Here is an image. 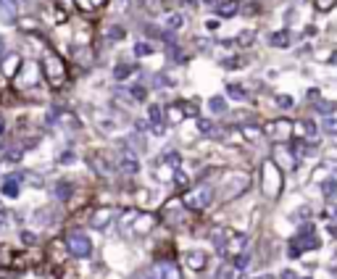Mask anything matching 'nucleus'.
I'll return each mask as SVG.
<instances>
[{"mask_svg":"<svg viewBox=\"0 0 337 279\" xmlns=\"http://www.w3.org/2000/svg\"><path fill=\"white\" fill-rule=\"evenodd\" d=\"M211 240H213V245H216L219 253L229 256V258L242 256V250H245V245H248L245 235H240V232H235V229H227V227H216L211 232Z\"/></svg>","mask_w":337,"mask_h":279,"instance_id":"1","label":"nucleus"},{"mask_svg":"<svg viewBox=\"0 0 337 279\" xmlns=\"http://www.w3.org/2000/svg\"><path fill=\"white\" fill-rule=\"evenodd\" d=\"M261 176H264V182H261L264 195L269 200H277L279 190H282V174H279V169L271 161H264V166H261Z\"/></svg>","mask_w":337,"mask_h":279,"instance_id":"2","label":"nucleus"},{"mask_svg":"<svg viewBox=\"0 0 337 279\" xmlns=\"http://www.w3.org/2000/svg\"><path fill=\"white\" fill-rule=\"evenodd\" d=\"M42 69H45V77H48V82L53 87H61L63 82H66V69H63L61 58L55 53H48L42 58Z\"/></svg>","mask_w":337,"mask_h":279,"instance_id":"3","label":"nucleus"},{"mask_svg":"<svg viewBox=\"0 0 337 279\" xmlns=\"http://www.w3.org/2000/svg\"><path fill=\"white\" fill-rule=\"evenodd\" d=\"M211 198H213V190L208 187V184H200V187H195V190L187 192L182 198V203L187 208H192V211H203L211 203Z\"/></svg>","mask_w":337,"mask_h":279,"instance_id":"4","label":"nucleus"},{"mask_svg":"<svg viewBox=\"0 0 337 279\" xmlns=\"http://www.w3.org/2000/svg\"><path fill=\"white\" fill-rule=\"evenodd\" d=\"M66 248H69V253L74 258H87L90 256V250H92V243H90V237L84 235V232H71L69 240H66Z\"/></svg>","mask_w":337,"mask_h":279,"instance_id":"5","label":"nucleus"},{"mask_svg":"<svg viewBox=\"0 0 337 279\" xmlns=\"http://www.w3.org/2000/svg\"><path fill=\"white\" fill-rule=\"evenodd\" d=\"M264 129V135L269 140H274V142L279 145L282 140L290 137V132H293V124H290V119H274V122H269L266 127H261Z\"/></svg>","mask_w":337,"mask_h":279,"instance_id":"6","label":"nucleus"},{"mask_svg":"<svg viewBox=\"0 0 337 279\" xmlns=\"http://www.w3.org/2000/svg\"><path fill=\"white\" fill-rule=\"evenodd\" d=\"M119 216V211L114 206H103V208H95L92 211V216H90V227L92 229H106L111 221H114Z\"/></svg>","mask_w":337,"mask_h":279,"instance_id":"7","label":"nucleus"},{"mask_svg":"<svg viewBox=\"0 0 337 279\" xmlns=\"http://www.w3.org/2000/svg\"><path fill=\"white\" fill-rule=\"evenodd\" d=\"M18 11H21V0H0V21H16Z\"/></svg>","mask_w":337,"mask_h":279,"instance_id":"8","label":"nucleus"},{"mask_svg":"<svg viewBox=\"0 0 337 279\" xmlns=\"http://www.w3.org/2000/svg\"><path fill=\"white\" fill-rule=\"evenodd\" d=\"M182 261H184V266H190L192 272H203L205 264H208V256L200 253V250H187L182 256Z\"/></svg>","mask_w":337,"mask_h":279,"instance_id":"9","label":"nucleus"},{"mask_svg":"<svg viewBox=\"0 0 337 279\" xmlns=\"http://www.w3.org/2000/svg\"><path fill=\"white\" fill-rule=\"evenodd\" d=\"M116 169H119L121 174H127V176H135V174L140 171V161H137V155H132V153L121 155L119 161H116Z\"/></svg>","mask_w":337,"mask_h":279,"instance_id":"10","label":"nucleus"},{"mask_svg":"<svg viewBox=\"0 0 337 279\" xmlns=\"http://www.w3.org/2000/svg\"><path fill=\"white\" fill-rule=\"evenodd\" d=\"M53 195H55V200H61V203H66L71 195H74V184L69 179H61V182H55V187H53Z\"/></svg>","mask_w":337,"mask_h":279,"instance_id":"11","label":"nucleus"},{"mask_svg":"<svg viewBox=\"0 0 337 279\" xmlns=\"http://www.w3.org/2000/svg\"><path fill=\"white\" fill-rule=\"evenodd\" d=\"M240 11V0H219V5H216V13L221 18H232Z\"/></svg>","mask_w":337,"mask_h":279,"instance_id":"12","label":"nucleus"},{"mask_svg":"<svg viewBox=\"0 0 337 279\" xmlns=\"http://www.w3.org/2000/svg\"><path fill=\"white\" fill-rule=\"evenodd\" d=\"M274 158H277L279 166H285V169H295V155L290 153V150H285L282 145L274 147Z\"/></svg>","mask_w":337,"mask_h":279,"instance_id":"13","label":"nucleus"},{"mask_svg":"<svg viewBox=\"0 0 337 279\" xmlns=\"http://www.w3.org/2000/svg\"><path fill=\"white\" fill-rule=\"evenodd\" d=\"M135 235H148V232L153 229V216H148V213H143V216H140L137 213V219H135Z\"/></svg>","mask_w":337,"mask_h":279,"instance_id":"14","label":"nucleus"},{"mask_svg":"<svg viewBox=\"0 0 337 279\" xmlns=\"http://www.w3.org/2000/svg\"><path fill=\"white\" fill-rule=\"evenodd\" d=\"M158 272H161V279H182L179 274V266L166 261V264H158Z\"/></svg>","mask_w":337,"mask_h":279,"instance_id":"15","label":"nucleus"},{"mask_svg":"<svg viewBox=\"0 0 337 279\" xmlns=\"http://www.w3.org/2000/svg\"><path fill=\"white\" fill-rule=\"evenodd\" d=\"M18 77H24V79H16L18 87H29V85H34V82H37V71H34V66H29V63H26L24 71L18 74Z\"/></svg>","mask_w":337,"mask_h":279,"instance_id":"16","label":"nucleus"},{"mask_svg":"<svg viewBox=\"0 0 337 279\" xmlns=\"http://www.w3.org/2000/svg\"><path fill=\"white\" fill-rule=\"evenodd\" d=\"M21 66V58H18V55H8V58L3 61V71H5V77H16V69Z\"/></svg>","mask_w":337,"mask_h":279,"instance_id":"17","label":"nucleus"},{"mask_svg":"<svg viewBox=\"0 0 337 279\" xmlns=\"http://www.w3.org/2000/svg\"><path fill=\"white\" fill-rule=\"evenodd\" d=\"M184 26V16L182 13H168L166 16V32H176Z\"/></svg>","mask_w":337,"mask_h":279,"instance_id":"18","label":"nucleus"},{"mask_svg":"<svg viewBox=\"0 0 337 279\" xmlns=\"http://www.w3.org/2000/svg\"><path fill=\"white\" fill-rule=\"evenodd\" d=\"M269 42L274 45V48H287L290 45V32H274L269 37Z\"/></svg>","mask_w":337,"mask_h":279,"instance_id":"19","label":"nucleus"},{"mask_svg":"<svg viewBox=\"0 0 337 279\" xmlns=\"http://www.w3.org/2000/svg\"><path fill=\"white\" fill-rule=\"evenodd\" d=\"M3 192L8 195V198H16L18 195V176H8L5 184H3Z\"/></svg>","mask_w":337,"mask_h":279,"instance_id":"20","label":"nucleus"},{"mask_svg":"<svg viewBox=\"0 0 337 279\" xmlns=\"http://www.w3.org/2000/svg\"><path fill=\"white\" fill-rule=\"evenodd\" d=\"M92 169H98L100 174H111L114 171V163H106V158L98 155V158H92Z\"/></svg>","mask_w":337,"mask_h":279,"instance_id":"21","label":"nucleus"},{"mask_svg":"<svg viewBox=\"0 0 337 279\" xmlns=\"http://www.w3.org/2000/svg\"><path fill=\"white\" fill-rule=\"evenodd\" d=\"M166 116H168V122H182L184 114H182L179 103H171V106H168V108H166Z\"/></svg>","mask_w":337,"mask_h":279,"instance_id":"22","label":"nucleus"},{"mask_svg":"<svg viewBox=\"0 0 337 279\" xmlns=\"http://www.w3.org/2000/svg\"><path fill=\"white\" fill-rule=\"evenodd\" d=\"M124 147H129V150H145V142H143V137H140V135H132V137H127Z\"/></svg>","mask_w":337,"mask_h":279,"instance_id":"23","label":"nucleus"},{"mask_svg":"<svg viewBox=\"0 0 337 279\" xmlns=\"http://www.w3.org/2000/svg\"><path fill=\"white\" fill-rule=\"evenodd\" d=\"M129 74H132V63H119V66L114 69V77H116L119 82H124Z\"/></svg>","mask_w":337,"mask_h":279,"instance_id":"24","label":"nucleus"},{"mask_svg":"<svg viewBox=\"0 0 337 279\" xmlns=\"http://www.w3.org/2000/svg\"><path fill=\"white\" fill-rule=\"evenodd\" d=\"M322 192H324L327 200H332L335 195H337V182H335V179H327V182L322 184Z\"/></svg>","mask_w":337,"mask_h":279,"instance_id":"25","label":"nucleus"},{"mask_svg":"<svg viewBox=\"0 0 337 279\" xmlns=\"http://www.w3.org/2000/svg\"><path fill=\"white\" fill-rule=\"evenodd\" d=\"M240 132H242V137L256 140V137H261V135H264V129H261V127H250V124H245V127L240 129Z\"/></svg>","mask_w":337,"mask_h":279,"instance_id":"26","label":"nucleus"},{"mask_svg":"<svg viewBox=\"0 0 337 279\" xmlns=\"http://www.w3.org/2000/svg\"><path fill=\"white\" fill-rule=\"evenodd\" d=\"M227 95L235 98V100H245V87H240V85H227Z\"/></svg>","mask_w":337,"mask_h":279,"instance_id":"27","label":"nucleus"},{"mask_svg":"<svg viewBox=\"0 0 337 279\" xmlns=\"http://www.w3.org/2000/svg\"><path fill=\"white\" fill-rule=\"evenodd\" d=\"M314 3H316V11L327 13V11H332V8L337 5V0H314Z\"/></svg>","mask_w":337,"mask_h":279,"instance_id":"28","label":"nucleus"},{"mask_svg":"<svg viewBox=\"0 0 337 279\" xmlns=\"http://www.w3.org/2000/svg\"><path fill=\"white\" fill-rule=\"evenodd\" d=\"M153 53V45L151 42H137L135 45V55H143V58H145V55H151Z\"/></svg>","mask_w":337,"mask_h":279,"instance_id":"29","label":"nucleus"},{"mask_svg":"<svg viewBox=\"0 0 337 279\" xmlns=\"http://www.w3.org/2000/svg\"><path fill=\"white\" fill-rule=\"evenodd\" d=\"M211 111H213V114H224V111H227V100H224V98H213L211 100Z\"/></svg>","mask_w":337,"mask_h":279,"instance_id":"30","label":"nucleus"},{"mask_svg":"<svg viewBox=\"0 0 337 279\" xmlns=\"http://www.w3.org/2000/svg\"><path fill=\"white\" fill-rule=\"evenodd\" d=\"M148 114H151V122L158 127V122H161V119H164V108H158V106H151V108H148Z\"/></svg>","mask_w":337,"mask_h":279,"instance_id":"31","label":"nucleus"},{"mask_svg":"<svg viewBox=\"0 0 337 279\" xmlns=\"http://www.w3.org/2000/svg\"><path fill=\"white\" fill-rule=\"evenodd\" d=\"M137 279H161V272H158V266H151V269H145Z\"/></svg>","mask_w":337,"mask_h":279,"instance_id":"32","label":"nucleus"},{"mask_svg":"<svg viewBox=\"0 0 337 279\" xmlns=\"http://www.w3.org/2000/svg\"><path fill=\"white\" fill-rule=\"evenodd\" d=\"M198 129H200L203 135H211L213 132V124L208 122V119H198Z\"/></svg>","mask_w":337,"mask_h":279,"instance_id":"33","label":"nucleus"},{"mask_svg":"<svg viewBox=\"0 0 337 279\" xmlns=\"http://www.w3.org/2000/svg\"><path fill=\"white\" fill-rule=\"evenodd\" d=\"M324 132H330V135H337V119H324Z\"/></svg>","mask_w":337,"mask_h":279,"instance_id":"34","label":"nucleus"},{"mask_svg":"<svg viewBox=\"0 0 337 279\" xmlns=\"http://www.w3.org/2000/svg\"><path fill=\"white\" fill-rule=\"evenodd\" d=\"M277 106L279 108H293V98L290 95H277Z\"/></svg>","mask_w":337,"mask_h":279,"instance_id":"35","label":"nucleus"},{"mask_svg":"<svg viewBox=\"0 0 337 279\" xmlns=\"http://www.w3.org/2000/svg\"><path fill=\"white\" fill-rule=\"evenodd\" d=\"M108 37H111V40H121V37H124V26H111Z\"/></svg>","mask_w":337,"mask_h":279,"instance_id":"36","label":"nucleus"},{"mask_svg":"<svg viewBox=\"0 0 337 279\" xmlns=\"http://www.w3.org/2000/svg\"><path fill=\"white\" fill-rule=\"evenodd\" d=\"M301 127H303V132H306L308 137H311V140L316 137V124H314V122H303Z\"/></svg>","mask_w":337,"mask_h":279,"instance_id":"37","label":"nucleus"},{"mask_svg":"<svg viewBox=\"0 0 337 279\" xmlns=\"http://www.w3.org/2000/svg\"><path fill=\"white\" fill-rule=\"evenodd\" d=\"M253 40H256V37H253V32H240V37H237L240 45H250Z\"/></svg>","mask_w":337,"mask_h":279,"instance_id":"38","label":"nucleus"},{"mask_svg":"<svg viewBox=\"0 0 337 279\" xmlns=\"http://www.w3.org/2000/svg\"><path fill=\"white\" fill-rule=\"evenodd\" d=\"M245 63V58H227L224 61V69H235V66H242Z\"/></svg>","mask_w":337,"mask_h":279,"instance_id":"39","label":"nucleus"},{"mask_svg":"<svg viewBox=\"0 0 337 279\" xmlns=\"http://www.w3.org/2000/svg\"><path fill=\"white\" fill-rule=\"evenodd\" d=\"M235 269H248V253H242L235 258Z\"/></svg>","mask_w":337,"mask_h":279,"instance_id":"40","label":"nucleus"},{"mask_svg":"<svg viewBox=\"0 0 337 279\" xmlns=\"http://www.w3.org/2000/svg\"><path fill=\"white\" fill-rule=\"evenodd\" d=\"M335 108H337V103H319V111H322V114H332Z\"/></svg>","mask_w":337,"mask_h":279,"instance_id":"41","label":"nucleus"},{"mask_svg":"<svg viewBox=\"0 0 337 279\" xmlns=\"http://www.w3.org/2000/svg\"><path fill=\"white\" fill-rule=\"evenodd\" d=\"M132 98L135 100H145V87H135L132 90Z\"/></svg>","mask_w":337,"mask_h":279,"instance_id":"42","label":"nucleus"},{"mask_svg":"<svg viewBox=\"0 0 337 279\" xmlns=\"http://www.w3.org/2000/svg\"><path fill=\"white\" fill-rule=\"evenodd\" d=\"M282 279H301L295 272H282Z\"/></svg>","mask_w":337,"mask_h":279,"instance_id":"43","label":"nucleus"},{"mask_svg":"<svg viewBox=\"0 0 337 279\" xmlns=\"http://www.w3.org/2000/svg\"><path fill=\"white\" fill-rule=\"evenodd\" d=\"M71 158H74L71 153H63V155H61V163H71Z\"/></svg>","mask_w":337,"mask_h":279,"instance_id":"44","label":"nucleus"},{"mask_svg":"<svg viewBox=\"0 0 337 279\" xmlns=\"http://www.w3.org/2000/svg\"><path fill=\"white\" fill-rule=\"evenodd\" d=\"M61 279H79V277H77V274H71V272H63V274H61Z\"/></svg>","mask_w":337,"mask_h":279,"instance_id":"45","label":"nucleus"},{"mask_svg":"<svg viewBox=\"0 0 337 279\" xmlns=\"http://www.w3.org/2000/svg\"><path fill=\"white\" fill-rule=\"evenodd\" d=\"M3 129H5V122H3V116H0V132H3Z\"/></svg>","mask_w":337,"mask_h":279,"instance_id":"46","label":"nucleus"},{"mask_svg":"<svg viewBox=\"0 0 337 279\" xmlns=\"http://www.w3.org/2000/svg\"><path fill=\"white\" fill-rule=\"evenodd\" d=\"M0 58H3V40H0Z\"/></svg>","mask_w":337,"mask_h":279,"instance_id":"47","label":"nucleus"},{"mask_svg":"<svg viewBox=\"0 0 337 279\" xmlns=\"http://www.w3.org/2000/svg\"><path fill=\"white\" fill-rule=\"evenodd\" d=\"M184 3H190V5H192V3H198V0H184Z\"/></svg>","mask_w":337,"mask_h":279,"instance_id":"48","label":"nucleus"},{"mask_svg":"<svg viewBox=\"0 0 337 279\" xmlns=\"http://www.w3.org/2000/svg\"><path fill=\"white\" fill-rule=\"evenodd\" d=\"M256 279H271V277H256Z\"/></svg>","mask_w":337,"mask_h":279,"instance_id":"49","label":"nucleus"}]
</instances>
